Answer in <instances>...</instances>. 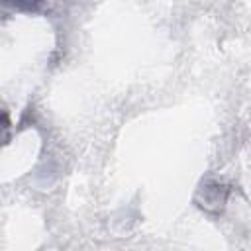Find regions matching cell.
<instances>
[{"instance_id":"6da1fadb","label":"cell","mask_w":251,"mask_h":251,"mask_svg":"<svg viewBox=\"0 0 251 251\" xmlns=\"http://www.w3.org/2000/svg\"><path fill=\"white\" fill-rule=\"evenodd\" d=\"M227 194H229V188L226 184L218 180H208L196 192V204L210 214H218L224 210L227 202Z\"/></svg>"},{"instance_id":"7a4b0ae2","label":"cell","mask_w":251,"mask_h":251,"mask_svg":"<svg viewBox=\"0 0 251 251\" xmlns=\"http://www.w3.org/2000/svg\"><path fill=\"white\" fill-rule=\"evenodd\" d=\"M45 0H0V14H39Z\"/></svg>"},{"instance_id":"3957f363","label":"cell","mask_w":251,"mask_h":251,"mask_svg":"<svg viewBox=\"0 0 251 251\" xmlns=\"http://www.w3.org/2000/svg\"><path fill=\"white\" fill-rule=\"evenodd\" d=\"M10 118L6 112H0V147H4L10 141Z\"/></svg>"}]
</instances>
